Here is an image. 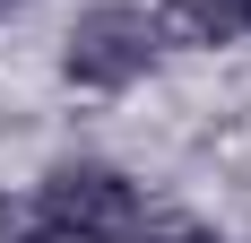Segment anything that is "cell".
<instances>
[{
	"label": "cell",
	"mask_w": 251,
	"mask_h": 243,
	"mask_svg": "<svg viewBox=\"0 0 251 243\" xmlns=\"http://www.w3.org/2000/svg\"><path fill=\"white\" fill-rule=\"evenodd\" d=\"M26 235L44 243H130L148 226V182L113 156H52L18 200Z\"/></svg>",
	"instance_id": "obj_1"
},
{
	"label": "cell",
	"mask_w": 251,
	"mask_h": 243,
	"mask_svg": "<svg viewBox=\"0 0 251 243\" xmlns=\"http://www.w3.org/2000/svg\"><path fill=\"white\" fill-rule=\"evenodd\" d=\"M165 70V35H156L148 0H87L61 26V87L70 96H130Z\"/></svg>",
	"instance_id": "obj_2"
},
{
	"label": "cell",
	"mask_w": 251,
	"mask_h": 243,
	"mask_svg": "<svg viewBox=\"0 0 251 243\" xmlns=\"http://www.w3.org/2000/svg\"><path fill=\"white\" fill-rule=\"evenodd\" d=\"M165 52H234L243 44V0H156Z\"/></svg>",
	"instance_id": "obj_3"
},
{
	"label": "cell",
	"mask_w": 251,
	"mask_h": 243,
	"mask_svg": "<svg viewBox=\"0 0 251 243\" xmlns=\"http://www.w3.org/2000/svg\"><path fill=\"white\" fill-rule=\"evenodd\" d=\"M130 243H226V235H217V226H191V217H174V226H156V217H148Z\"/></svg>",
	"instance_id": "obj_4"
},
{
	"label": "cell",
	"mask_w": 251,
	"mask_h": 243,
	"mask_svg": "<svg viewBox=\"0 0 251 243\" xmlns=\"http://www.w3.org/2000/svg\"><path fill=\"white\" fill-rule=\"evenodd\" d=\"M243 44H251V0H243Z\"/></svg>",
	"instance_id": "obj_5"
},
{
	"label": "cell",
	"mask_w": 251,
	"mask_h": 243,
	"mask_svg": "<svg viewBox=\"0 0 251 243\" xmlns=\"http://www.w3.org/2000/svg\"><path fill=\"white\" fill-rule=\"evenodd\" d=\"M0 9H35V0H0Z\"/></svg>",
	"instance_id": "obj_6"
},
{
	"label": "cell",
	"mask_w": 251,
	"mask_h": 243,
	"mask_svg": "<svg viewBox=\"0 0 251 243\" xmlns=\"http://www.w3.org/2000/svg\"><path fill=\"white\" fill-rule=\"evenodd\" d=\"M226 243H251V235H226Z\"/></svg>",
	"instance_id": "obj_7"
},
{
	"label": "cell",
	"mask_w": 251,
	"mask_h": 243,
	"mask_svg": "<svg viewBox=\"0 0 251 243\" xmlns=\"http://www.w3.org/2000/svg\"><path fill=\"white\" fill-rule=\"evenodd\" d=\"M0 18H9V9H0Z\"/></svg>",
	"instance_id": "obj_8"
}]
</instances>
